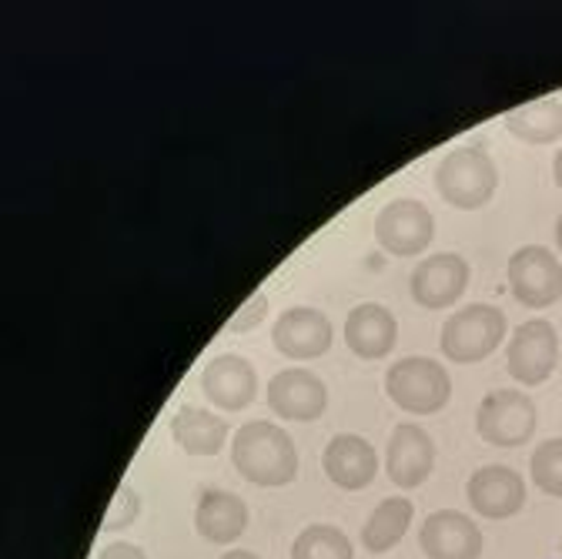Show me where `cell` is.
Segmentation results:
<instances>
[{
  "mask_svg": "<svg viewBox=\"0 0 562 559\" xmlns=\"http://www.w3.org/2000/svg\"><path fill=\"white\" fill-rule=\"evenodd\" d=\"M509 292L519 305L549 309L562 299V265L542 245H526L509 258Z\"/></svg>",
  "mask_w": 562,
  "mask_h": 559,
  "instance_id": "52a82bcc",
  "label": "cell"
},
{
  "mask_svg": "<svg viewBox=\"0 0 562 559\" xmlns=\"http://www.w3.org/2000/svg\"><path fill=\"white\" fill-rule=\"evenodd\" d=\"M552 178H555V185L562 188V148H559V155H555V161H552Z\"/></svg>",
  "mask_w": 562,
  "mask_h": 559,
  "instance_id": "4316f807",
  "label": "cell"
},
{
  "mask_svg": "<svg viewBox=\"0 0 562 559\" xmlns=\"http://www.w3.org/2000/svg\"><path fill=\"white\" fill-rule=\"evenodd\" d=\"M389 399L412 415H432L449 405L452 399V379L436 359L405 356L398 359L385 376Z\"/></svg>",
  "mask_w": 562,
  "mask_h": 559,
  "instance_id": "3957f363",
  "label": "cell"
},
{
  "mask_svg": "<svg viewBox=\"0 0 562 559\" xmlns=\"http://www.w3.org/2000/svg\"><path fill=\"white\" fill-rule=\"evenodd\" d=\"M248 526V506L241 496L228 489H204L198 510H194V529L204 543L228 546L235 543Z\"/></svg>",
  "mask_w": 562,
  "mask_h": 559,
  "instance_id": "ac0fdd59",
  "label": "cell"
},
{
  "mask_svg": "<svg viewBox=\"0 0 562 559\" xmlns=\"http://www.w3.org/2000/svg\"><path fill=\"white\" fill-rule=\"evenodd\" d=\"M436 191L452 204L462 208V212H472V208H482L492 201L499 188V168L488 158V152L482 145H465V148H452L439 165H436Z\"/></svg>",
  "mask_w": 562,
  "mask_h": 559,
  "instance_id": "7a4b0ae2",
  "label": "cell"
},
{
  "mask_svg": "<svg viewBox=\"0 0 562 559\" xmlns=\"http://www.w3.org/2000/svg\"><path fill=\"white\" fill-rule=\"evenodd\" d=\"M140 516V496H137V489L134 485H117V493H114V500H111V506H108V513H104V523H101V529L104 533H121V529H127L134 519Z\"/></svg>",
  "mask_w": 562,
  "mask_h": 559,
  "instance_id": "cb8c5ba5",
  "label": "cell"
},
{
  "mask_svg": "<svg viewBox=\"0 0 562 559\" xmlns=\"http://www.w3.org/2000/svg\"><path fill=\"white\" fill-rule=\"evenodd\" d=\"M436 469V443L429 439L426 429H418L412 423L395 426L389 436L385 449V472L398 489H415L422 485Z\"/></svg>",
  "mask_w": 562,
  "mask_h": 559,
  "instance_id": "4fadbf2b",
  "label": "cell"
},
{
  "mask_svg": "<svg viewBox=\"0 0 562 559\" xmlns=\"http://www.w3.org/2000/svg\"><path fill=\"white\" fill-rule=\"evenodd\" d=\"M268 405L289 423H315L328 405V389L308 369H285L268 382Z\"/></svg>",
  "mask_w": 562,
  "mask_h": 559,
  "instance_id": "7c38bea8",
  "label": "cell"
},
{
  "mask_svg": "<svg viewBox=\"0 0 562 559\" xmlns=\"http://www.w3.org/2000/svg\"><path fill=\"white\" fill-rule=\"evenodd\" d=\"M201 389L215 409L241 412L258 395V372L241 356H215L201 369Z\"/></svg>",
  "mask_w": 562,
  "mask_h": 559,
  "instance_id": "5bb4252c",
  "label": "cell"
},
{
  "mask_svg": "<svg viewBox=\"0 0 562 559\" xmlns=\"http://www.w3.org/2000/svg\"><path fill=\"white\" fill-rule=\"evenodd\" d=\"M506 338V315L496 305H465L459 309L446 325H442V356L449 362L469 366V362H482L499 348V342Z\"/></svg>",
  "mask_w": 562,
  "mask_h": 559,
  "instance_id": "277c9868",
  "label": "cell"
},
{
  "mask_svg": "<svg viewBox=\"0 0 562 559\" xmlns=\"http://www.w3.org/2000/svg\"><path fill=\"white\" fill-rule=\"evenodd\" d=\"M412 516H415V506H412L408 496H389L385 503L375 506V513L362 526V546L369 552L395 549L405 539V533L412 526Z\"/></svg>",
  "mask_w": 562,
  "mask_h": 559,
  "instance_id": "44dd1931",
  "label": "cell"
},
{
  "mask_svg": "<svg viewBox=\"0 0 562 559\" xmlns=\"http://www.w3.org/2000/svg\"><path fill=\"white\" fill-rule=\"evenodd\" d=\"M509 376L522 385H542L559 366V335L546 318H532L516 328L509 353H506Z\"/></svg>",
  "mask_w": 562,
  "mask_h": 559,
  "instance_id": "ba28073f",
  "label": "cell"
},
{
  "mask_svg": "<svg viewBox=\"0 0 562 559\" xmlns=\"http://www.w3.org/2000/svg\"><path fill=\"white\" fill-rule=\"evenodd\" d=\"M506 131L526 145H549L562 137V101L539 98L506 111Z\"/></svg>",
  "mask_w": 562,
  "mask_h": 559,
  "instance_id": "ffe728a7",
  "label": "cell"
},
{
  "mask_svg": "<svg viewBox=\"0 0 562 559\" xmlns=\"http://www.w3.org/2000/svg\"><path fill=\"white\" fill-rule=\"evenodd\" d=\"M171 436L188 456H218L228 443V423L218 412L181 405L171 418Z\"/></svg>",
  "mask_w": 562,
  "mask_h": 559,
  "instance_id": "d6986e66",
  "label": "cell"
},
{
  "mask_svg": "<svg viewBox=\"0 0 562 559\" xmlns=\"http://www.w3.org/2000/svg\"><path fill=\"white\" fill-rule=\"evenodd\" d=\"M232 462L248 482H255L261 489L289 485L299 476V449H295L292 436L274 423H261V418L245 423L235 433Z\"/></svg>",
  "mask_w": 562,
  "mask_h": 559,
  "instance_id": "6da1fadb",
  "label": "cell"
},
{
  "mask_svg": "<svg viewBox=\"0 0 562 559\" xmlns=\"http://www.w3.org/2000/svg\"><path fill=\"white\" fill-rule=\"evenodd\" d=\"M436 238V219L422 201L395 198L375 215V242L398 258L422 255Z\"/></svg>",
  "mask_w": 562,
  "mask_h": 559,
  "instance_id": "8992f818",
  "label": "cell"
},
{
  "mask_svg": "<svg viewBox=\"0 0 562 559\" xmlns=\"http://www.w3.org/2000/svg\"><path fill=\"white\" fill-rule=\"evenodd\" d=\"M322 466H325V476H328L338 489H348V493H356V489H366V485L375 479V472H379V456H375V449H372L369 439L351 436V433H341V436H335V439L325 446Z\"/></svg>",
  "mask_w": 562,
  "mask_h": 559,
  "instance_id": "2e32d148",
  "label": "cell"
},
{
  "mask_svg": "<svg viewBox=\"0 0 562 559\" xmlns=\"http://www.w3.org/2000/svg\"><path fill=\"white\" fill-rule=\"evenodd\" d=\"M292 559H356V549H351V543L341 529L315 523L299 533V539L292 546Z\"/></svg>",
  "mask_w": 562,
  "mask_h": 559,
  "instance_id": "7402d4cb",
  "label": "cell"
},
{
  "mask_svg": "<svg viewBox=\"0 0 562 559\" xmlns=\"http://www.w3.org/2000/svg\"><path fill=\"white\" fill-rule=\"evenodd\" d=\"M398 342V325L395 315L385 305L366 302L359 309H351L345 318V345L359 359H385Z\"/></svg>",
  "mask_w": 562,
  "mask_h": 559,
  "instance_id": "e0dca14e",
  "label": "cell"
},
{
  "mask_svg": "<svg viewBox=\"0 0 562 559\" xmlns=\"http://www.w3.org/2000/svg\"><path fill=\"white\" fill-rule=\"evenodd\" d=\"M222 559H258L255 552H248V549H228Z\"/></svg>",
  "mask_w": 562,
  "mask_h": 559,
  "instance_id": "83f0119b",
  "label": "cell"
},
{
  "mask_svg": "<svg viewBox=\"0 0 562 559\" xmlns=\"http://www.w3.org/2000/svg\"><path fill=\"white\" fill-rule=\"evenodd\" d=\"M555 245H559V251H562V215H559V222H555Z\"/></svg>",
  "mask_w": 562,
  "mask_h": 559,
  "instance_id": "f1b7e54d",
  "label": "cell"
},
{
  "mask_svg": "<svg viewBox=\"0 0 562 559\" xmlns=\"http://www.w3.org/2000/svg\"><path fill=\"white\" fill-rule=\"evenodd\" d=\"M475 433L499 449L526 446L536 433V402L522 389H496L479 402Z\"/></svg>",
  "mask_w": 562,
  "mask_h": 559,
  "instance_id": "5b68a950",
  "label": "cell"
},
{
  "mask_svg": "<svg viewBox=\"0 0 562 559\" xmlns=\"http://www.w3.org/2000/svg\"><path fill=\"white\" fill-rule=\"evenodd\" d=\"M469 261L456 251H442V255H432L422 265H415L412 271V299L422 305V309H449L456 305L465 289H469Z\"/></svg>",
  "mask_w": 562,
  "mask_h": 559,
  "instance_id": "9c48e42d",
  "label": "cell"
},
{
  "mask_svg": "<svg viewBox=\"0 0 562 559\" xmlns=\"http://www.w3.org/2000/svg\"><path fill=\"white\" fill-rule=\"evenodd\" d=\"M265 312H268V295H265V292H255V295L228 318V332H248V328H255V325L265 318Z\"/></svg>",
  "mask_w": 562,
  "mask_h": 559,
  "instance_id": "d4e9b609",
  "label": "cell"
},
{
  "mask_svg": "<svg viewBox=\"0 0 562 559\" xmlns=\"http://www.w3.org/2000/svg\"><path fill=\"white\" fill-rule=\"evenodd\" d=\"M529 469H532V482L542 489L546 496L562 500V439H546L532 452Z\"/></svg>",
  "mask_w": 562,
  "mask_h": 559,
  "instance_id": "603a6c76",
  "label": "cell"
},
{
  "mask_svg": "<svg viewBox=\"0 0 562 559\" xmlns=\"http://www.w3.org/2000/svg\"><path fill=\"white\" fill-rule=\"evenodd\" d=\"M271 345L289 359H322L331 348V322L325 312L308 305L289 309L271 328Z\"/></svg>",
  "mask_w": 562,
  "mask_h": 559,
  "instance_id": "8fae6325",
  "label": "cell"
},
{
  "mask_svg": "<svg viewBox=\"0 0 562 559\" xmlns=\"http://www.w3.org/2000/svg\"><path fill=\"white\" fill-rule=\"evenodd\" d=\"M469 506L485 519H509L526 506V482L509 466H482L469 476Z\"/></svg>",
  "mask_w": 562,
  "mask_h": 559,
  "instance_id": "30bf717a",
  "label": "cell"
},
{
  "mask_svg": "<svg viewBox=\"0 0 562 559\" xmlns=\"http://www.w3.org/2000/svg\"><path fill=\"white\" fill-rule=\"evenodd\" d=\"M98 559H148V552L140 546H134V543H108L98 552Z\"/></svg>",
  "mask_w": 562,
  "mask_h": 559,
  "instance_id": "484cf974",
  "label": "cell"
},
{
  "mask_svg": "<svg viewBox=\"0 0 562 559\" xmlns=\"http://www.w3.org/2000/svg\"><path fill=\"white\" fill-rule=\"evenodd\" d=\"M418 543L429 559H479L482 556V533L459 510L432 513L418 529Z\"/></svg>",
  "mask_w": 562,
  "mask_h": 559,
  "instance_id": "9a60e30c",
  "label": "cell"
},
{
  "mask_svg": "<svg viewBox=\"0 0 562 559\" xmlns=\"http://www.w3.org/2000/svg\"><path fill=\"white\" fill-rule=\"evenodd\" d=\"M559 546H562V539H559Z\"/></svg>",
  "mask_w": 562,
  "mask_h": 559,
  "instance_id": "f546056e",
  "label": "cell"
}]
</instances>
